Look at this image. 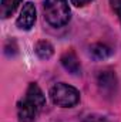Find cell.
<instances>
[{
    "label": "cell",
    "mask_w": 121,
    "mask_h": 122,
    "mask_svg": "<svg viewBox=\"0 0 121 122\" xmlns=\"http://www.w3.org/2000/svg\"><path fill=\"white\" fill-rule=\"evenodd\" d=\"M38 111H41L30 98L24 97L17 102V117L20 122H33L34 118L37 117Z\"/></svg>",
    "instance_id": "cell-3"
},
{
    "label": "cell",
    "mask_w": 121,
    "mask_h": 122,
    "mask_svg": "<svg viewBox=\"0 0 121 122\" xmlns=\"http://www.w3.org/2000/svg\"><path fill=\"white\" fill-rule=\"evenodd\" d=\"M61 64H63V67H64L68 72H71V74H74V75L80 74V71H81L80 61L77 58L76 53L71 51V50H70V51H66V53L61 56Z\"/></svg>",
    "instance_id": "cell-5"
},
{
    "label": "cell",
    "mask_w": 121,
    "mask_h": 122,
    "mask_svg": "<svg viewBox=\"0 0 121 122\" xmlns=\"http://www.w3.org/2000/svg\"><path fill=\"white\" fill-rule=\"evenodd\" d=\"M44 19L53 27H61L70 20V7L67 0H44Z\"/></svg>",
    "instance_id": "cell-1"
},
{
    "label": "cell",
    "mask_w": 121,
    "mask_h": 122,
    "mask_svg": "<svg viewBox=\"0 0 121 122\" xmlns=\"http://www.w3.org/2000/svg\"><path fill=\"white\" fill-rule=\"evenodd\" d=\"M26 97L30 98L40 109H43V107L46 105V97H44L43 91L40 90V87L37 84H30L29 85V88L26 91Z\"/></svg>",
    "instance_id": "cell-6"
},
{
    "label": "cell",
    "mask_w": 121,
    "mask_h": 122,
    "mask_svg": "<svg viewBox=\"0 0 121 122\" xmlns=\"http://www.w3.org/2000/svg\"><path fill=\"white\" fill-rule=\"evenodd\" d=\"M50 98H51L53 104H56L57 107L71 108L78 104L80 92L68 84L59 82L50 88Z\"/></svg>",
    "instance_id": "cell-2"
},
{
    "label": "cell",
    "mask_w": 121,
    "mask_h": 122,
    "mask_svg": "<svg viewBox=\"0 0 121 122\" xmlns=\"http://www.w3.org/2000/svg\"><path fill=\"white\" fill-rule=\"evenodd\" d=\"M98 84L103 88H110L113 90L116 87V77L111 72H101L98 77Z\"/></svg>",
    "instance_id": "cell-10"
},
{
    "label": "cell",
    "mask_w": 121,
    "mask_h": 122,
    "mask_svg": "<svg viewBox=\"0 0 121 122\" xmlns=\"http://www.w3.org/2000/svg\"><path fill=\"white\" fill-rule=\"evenodd\" d=\"M84 122H108L104 117H100V115H88Z\"/></svg>",
    "instance_id": "cell-12"
},
{
    "label": "cell",
    "mask_w": 121,
    "mask_h": 122,
    "mask_svg": "<svg viewBox=\"0 0 121 122\" xmlns=\"http://www.w3.org/2000/svg\"><path fill=\"white\" fill-rule=\"evenodd\" d=\"M91 1H93V0H71V3H73L74 6H77V7H83V6L88 4Z\"/></svg>",
    "instance_id": "cell-13"
},
{
    "label": "cell",
    "mask_w": 121,
    "mask_h": 122,
    "mask_svg": "<svg viewBox=\"0 0 121 122\" xmlns=\"http://www.w3.org/2000/svg\"><path fill=\"white\" fill-rule=\"evenodd\" d=\"M36 54H37L41 60H49V58L54 54V48H53V46H51L49 41L43 40V41H38V43L36 44Z\"/></svg>",
    "instance_id": "cell-8"
},
{
    "label": "cell",
    "mask_w": 121,
    "mask_h": 122,
    "mask_svg": "<svg viewBox=\"0 0 121 122\" xmlns=\"http://www.w3.org/2000/svg\"><path fill=\"white\" fill-rule=\"evenodd\" d=\"M36 21V7L31 1L23 4V9L20 11V16L17 19V27L22 30H30Z\"/></svg>",
    "instance_id": "cell-4"
},
{
    "label": "cell",
    "mask_w": 121,
    "mask_h": 122,
    "mask_svg": "<svg viewBox=\"0 0 121 122\" xmlns=\"http://www.w3.org/2000/svg\"><path fill=\"white\" fill-rule=\"evenodd\" d=\"M113 54V50L105 46V44H101V43H97V44H93L90 47V56L94 60H105L108 58L110 56Z\"/></svg>",
    "instance_id": "cell-7"
},
{
    "label": "cell",
    "mask_w": 121,
    "mask_h": 122,
    "mask_svg": "<svg viewBox=\"0 0 121 122\" xmlns=\"http://www.w3.org/2000/svg\"><path fill=\"white\" fill-rule=\"evenodd\" d=\"M110 4H111V9L114 10V13L117 14V17L121 21V0H110Z\"/></svg>",
    "instance_id": "cell-11"
},
{
    "label": "cell",
    "mask_w": 121,
    "mask_h": 122,
    "mask_svg": "<svg viewBox=\"0 0 121 122\" xmlns=\"http://www.w3.org/2000/svg\"><path fill=\"white\" fill-rule=\"evenodd\" d=\"M20 3H22V0H1V9H0L1 17L3 19L10 17L16 11V9L19 7Z\"/></svg>",
    "instance_id": "cell-9"
}]
</instances>
